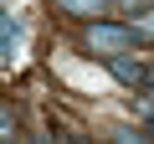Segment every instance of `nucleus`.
I'll return each instance as SVG.
<instances>
[{"label":"nucleus","mask_w":154,"mask_h":144,"mask_svg":"<svg viewBox=\"0 0 154 144\" xmlns=\"http://www.w3.org/2000/svg\"><path fill=\"white\" fill-rule=\"evenodd\" d=\"M103 67L113 72L123 88H139V83H149V67H144V62H134L128 52H113V57H103Z\"/></svg>","instance_id":"f03ea898"},{"label":"nucleus","mask_w":154,"mask_h":144,"mask_svg":"<svg viewBox=\"0 0 154 144\" xmlns=\"http://www.w3.org/2000/svg\"><path fill=\"white\" fill-rule=\"evenodd\" d=\"M149 88H154V67H149Z\"/></svg>","instance_id":"423d86ee"},{"label":"nucleus","mask_w":154,"mask_h":144,"mask_svg":"<svg viewBox=\"0 0 154 144\" xmlns=\"http://www.w3.org/2000/svg\"><path fill=\"white\" fill-rule=\"evenodd\" d=\"M51 5L67 16H108V0H51Z\"/></svg>","instance_id":"7ed1b4c3"},{"label":"nucleus","mask_w":154,"mask_h":144,"mask_svg":"<svg viewBox=\"0 0 154 144\" xmlns=\"http://www.w3.org/2000/svg\"><path fill=\"white\" fill-rule=\"evenodd\" d=\"M149 129H154V108H149Z\"/></svg>","instance_id":"0eeeda50"},{"label":"nucleus","mask_w":154,"mask_h":144,"mask_svg":"<svg viewBox=\"0 0 154 144\" xmlns=\"http://www.w3.org/2000/svg\"><path fill=\"white\" fill-rule=\"evenodd\" d=\"M134 36H139V26H113V21H93L88 31H82V41L93 46V52H103V57H113V52H128L134 46Z\"/></svg>","instance_id":"f257e3e1"},{"label":"nucleus","mask_w":154,"mask_h":144,"mask_svg":"<svg viewBox=\"0 0 154 144\" xmlns=\"http://www.w3.org/2000/svg\"><path fill=\"white\" fill-rule=\"evenodd\" d=\"M134 26H139V36H154V11H149V16H139Z\"/></svg>","instance_id":"39448f33"},{"label":"nucleus","mask_w":154,"mask_h":144,"mask_svg":"<svg viewBox=\"0 0 154 144\" xmlns=\"http://www.w3.org/2000/svg\"><path fill=\"white\" fill-rule=\"evenodd\" d=\"M16 46H21V21H16V16H5V31H0V57L16 62Z\"/></svg>","instance_id":"20e7f679"}]
</instances>
